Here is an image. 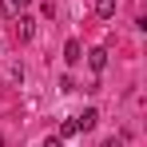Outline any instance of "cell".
Returning a JSON list of instances; mask_svg holds the SVG:
<instances>
[{
  "label": "cell",
  "mask_w": 147,
  "mask_h": 147,
  "mask_svg": "<svg viewBox=\"0 0 147 147\" xmlns=\"http://www.w3.org/2000/svg\"><path fill=\"white\" fill-rule=\"evenodd\" d=\"M16 36H20V40H32V36H36V20L20 12V16H16Z\"/></svg>",
  "instance_id": "6da1fadb"
},
{
  "label": "cell",
  "mask_w": 147,
  "mask_h": 147,
  "mask_svg": "<svg viewBox=\"0 0 147 147\" xmlns=\"http://www.w3.org/2000/svg\"><path fill=\"white\" fill-rule=\"evenodd\" d=\"M88 68H92V72H103V68H107V52L92 48V52H88Z\"/></svg>",
  "instance_id": "7a4b0ae2"
},
{
  "label": "cell",
  "mask_w": 147,
  "mask_h": 147,
  "mask_svg": "<svg viewBox=\"0 0 147 147\" xmlns=\"http://www.w3.org/2000/svg\"><path fill=\"white\" fill-rule=\"evenodd\" d=\"M96 119H99V111H96V107H84V115H76L80 131H92V127H96Z\"/></svg>",
  "instance_id": "3957f363"
},
{
  "label": "cell",
  "mask_w": 147,
  "mask_h": 147,
  "mask_svg": "<svg viewBox=\"0 0 147 147\" xmlns=\"http://www.w3.org/2000/svg\"><path fill=\"white\" fill-rule=\"evenodd\" d=\"M64 60H68V64H80V60H84V48H80V40H68V44H64Z\"/></svg>",
  "instance_id": "277c9868"
},
{
  "label": "cell",
  "mask_w": 147,
  "mask_h": 147,
  "mask_svg": "<svg viewBox=\"0 0 147 147\" xmlns=\"http://www.w3.org/2000/svg\"><path fill=\"white\" fill-rule=\"evenodd\" d=\"M0 16L4 20H16L20 16V0H0Z\"/></svg>",
  "instance_id": "5b68a950"
},
{
  "label": "cell",
  "mask_w": 147,
  "mask_h": 147,
  "mask_svg": "<svg viewBox=\"0 0 147 147\" xmlns=\"http://www.w3.org/2000/svg\"><path fill=\"white\" fill-rule=\"evenodd\" d=\"M96 16L99 20H111L115 16V0H96Z\"/></svg>",
  "instance_id": "8992f818"
},
{
  "label": "cell",
  "mask_w": 147,
  "mask_h": 147,
  "mask_svg": "<svg viewBox=\"0 0 147 147\" xmlns=\"http://www.w3.org/2000/svg\"><path fill=\"white\" fill-rule=\"evenodd\" d=\"M72 135H80V123H76V119H64V123H60V139H72Z\"/></svg>",
  "instance_id": "52a82bcc"
},
{
  "label": "cell",
  "mask_w": 147,
  "mask_h": 147,
  "mask_svg": "<svg viewBox=\"0 0 147 147\" xmlns=\"http://www.w3.org/2000/svg\"><path fill=\"white\" fill-rule=\"evenodd\" d=\"M8 80L12 84H24V64H8Z\"/></svg>",
  "instance_id": "ba28073f"
},
{
  "label": "cell",
  "mask_w": 147,
  "mask_h": 147,
  "mask_svg": "<svg viewBox=\"0 0 147 147\" xmlns=\"http://www.w3.org/2000/svg\"><path fill=\"white\" fill-rule=\"evenodd\" d=\"M44 147H64V139H60V135H48V139H44Z\"/></svg>",
  "instance_id": "9c48e42d"
},
{
  "label": "cell",
  "mask_w": 147,
  "mask_h": 147,
  "mask_svg": "<svg viewBox=\"0 0 147 147\" xmlns=\"http://www.w3.org/2000/svg\"><path fill=\"white\" fill-rule=\"evenodd\" d=\"M99 147H123V139H119V135H111V139H103Z\"/></svg>",
  "instance_id": "30bf717a"
}]
</instances>
